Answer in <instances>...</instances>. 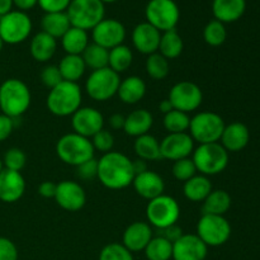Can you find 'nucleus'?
<instances>
[{
  "instance_id": "nucleus-1",
  "label": "nucleus",
  "mask_w": 260,
  "mask_h": 260,
  "mask_svg": "<svg viewBox=\"0 0 260 260\" xmlns=\"http://www.w3.org/2000/svg\"><path fill=\"white\" fill-rule=\"evenodd\" d=\"M96 178L106 188L112 190L124 189L135 178L132 160L118 151H109L98 160Z\"/></svg>"
},
{
  "instance_id": "nucleus-2",
  "label": "nucleus",
  "mask_w": 260,
  "mask_h": 260,
  "mask_svg": "<svg viewBox=\"0 0 260 260\" xmlns=\"http://www.w3.org/2000/svg\"><path fill=\"white\" fill-rule=\"evenodd\" d=\"M32 94L24 81L7 79L0 85V111L10 118H20L29 109Z\"/></svg>"
},
{
  "instance_id": "nucleus-3",
  "label": "nucleus",
  "mask_w": 260,
  "mask_h": 260,
  "mask_svg": "<svg viewBox=\"0 0 260 260\" xmlns=\"http://www.w3.org/2000/svg\"><path fill=\"white\" fill-rule=\"evenodd\" d=\"M81 102L83 93L78 83L63 80L55 88L50 89L46 104L53 116L69 117L80 108Z\"/></svg>"
},
{
  "instance_id": "nucleus-4",
  "label": "nucleus",
  "mask_w": 260,
  "mask_h": 260,
  "mask_svg": "<svg viewBox=\"0 0 260 260\" xmlns=\"http://www.w3.org/2000/svg\"><path fill=\"white\" fill-rule=\"evenodd\" d=\"M56 154L61 161L76 168L83 162L93 159L95 150L90 139L71 132L58 139L56 144Z\"/></svg>"
},
{
  "instance_id": "nucleus-5",
  "label": "nucleus",
  "mask_w": 260,
  "mask_h": 260,
  "mask_svg": "<svg viewBox=\"0 0 260 260\" xmlns=\"http://www.w3.org/2000/svg\"><path fill=\"white\" fill-rule=\"evenodd\" d=\"M197 172L206 177H212L222 173L229 165V152L220 142L202 144L192 154Z\"/></svg>"
},
{
  "instance_id": "nucleus-6",
  "label": "nucleus",
  "mask_w": 260,
  "mask_h": 260,
  "mask_svg": "<svg viewBox=\"0 0 260 260\" xmlns=\"http://www.w3.org/2000/svg\"><path fill=\"white\" fill-rule=\"evenodd\" d=\"M66 14L71 27L88 32L106 18V5L101 0H71Z\"/></svg>"
},
{
  "instance_id": "nucleus-7",
  "label": "nucleus",
  "mask_w": 260,
  "mask_h": 260,
  "mask_svg": "<svg viewBox=\"0 0 260 260\" xmlns=\"http://www.w3.org/2000/svg\"><path fill=\"white\" fill-rule=\"evenodd\" d=\"M225 121L215 112H200L190 118L189 135L193 141L202 144H213L220 141L225 129Z\"/></svg>"
},
{
  "instance_id": "nucleus-8",
  "label": "nucleus",
  "mask_w": 260,
  "mask_h": 260,
  "mask_svg": "<svg viewBox=\"0 0 260 260\" xmlns=\"http://www.w3.org/2000/svg\"><path fill=\"white\" fill-rule=\"evenodd\" d=\"M180 217V206L170 196L161 194L149 201L146 206V218L151 228L159 229L175 225Z\"/></svg>"
},
{
  "instance_id": "nucleus-9",
  "label": "nucleus",
  "mask_w": 260,
  "mask_h": 260,
  "mask_svg": "<svg viewBox=\"0 0 260 260\" xmlns=\"http://www.w3.org/2000/svg\"><path fill=\"white\" fill-rule=\"evenodd\" d=\"M146 22L160 32L177 28L180 19V9L175 0H150L145 8Z\"/></svg>"
},
{
  "instance_id": "nucleus-10",
  "label": "nucleus",
  "mask_w": 260,
  "mask_h": 260,
  "mask_svg": "<svg viewBox=\"0 0 260 260\" xmlns=\"http://www.w3.org/2000/svg\"><path fill=\"white\" fill-rule=\"evenodd\" d=\"M121 83L119 74L109 68L91 71L85 81V91L93 101L106 102L117 94Z\"/></svg>"
},
{
  "instance_id": "nucleus-11",
  "label": "nucleus",
  "mask_w": 260,
  "mask_h": 260,
  "mask_svg": "<svg viewBox=\"0 0 260 260\" xmlns=\"http://www.w3.org/2000/svg\"><path fill=\"white\" fill-rule=\"evenodd\" d=\"M32 19L20 10H12L0 17V38L8 45H19L32 33Z\"/></svg>"
},
{
  "instance_id": "nucleus-12",
  "label": "nucleus",
  "mask_w": 260,
  "mask_h": 260,
  "mask_svg": "<svg viewBox=\"0 0 260 260\" xmlns=\"http://www.w3.org/2000/svg\"><path fill=\"white\" fill-rule=\"evenodd\" d=\"M196 235L207 246H221L228 243L231 236V225L225 216L202 215L197 223Z\"/></svg>"
},
{
  "instance_id": "nucleus-13",
  "label": "nucleus",
  "mask_w": 260,
  "mask_h": 260,
  "mask_svg": "<svg viewBox=\"0 0 260 260\" xmlns=\"http://www.w3.org/2000/svg\"><path fill=\"white\" fill-rule=\"evenodd\" d=\"M168 99L177 111L190 113L197 111L203 101V93L200 86L192 81H179L170 89Z\"/></svg>"
},
{
  "instance_id": "nucleus-14",
  "label": "nucleus",
  "mask_w": 260,
  "mask_h": 260,
  "mask_svg": "<svg viewBox=\"0 0 260 260\" xmlns=\"http://www.w3.org/2000/svg\"><path fill=\"white\" fill-rule=\"evenodd\" d=\"M91 40L95 45L112 50L117 46L123 45L126 40V28L123 23L114 18H104L91 29Z\"/></svg>"
},
{
  "instance_id": "nucleus-15",
  "label": "nucleus",
  "mask_w": 260,
  "mask_h": 260,
  "mask_svg": "<svg viewBox=\"0 0 260 260\" xmlns=\"http://www.w3.org/2000/svg\"><path fill=\"white\" fill-rule=\"evenodd\" d=\"M71 127L75 134L91 139L96 132L104 128V117L93 107H80L71 116Z\"/></svg>"
},
{
  "instance_id": "nucleus-16",
  "label": "nucleus",
  "mask_w": 260,
  "mask_h": 260,
  "mask_svg": "<svg viewBox=\"0 0 260 260\" xmlns=\"http://www.w3.org/2000/svg\"><path fill=\"white\" fill-rule=\"evenodd\" d=\"M194 151V141L189 134H168L164 139L160 141V152L161 159L177 160L189 157Z\"/></svg>"
},
{
  "instance_id": "nucleus-17",
  "label": "nucleus",
  "mask_w": 260,
  "mask_h": 260,
  "mask_svg": "<svg viewBox=\"0 0 260 260\" xmlns=\"http://www.w3.org/2000/svg\"><path fill=\"white\" fill-rule=\"evenodd\" d=\"M55 201L62 210L76 212L85 206L86 193L78 182L62 180L56 188Z\"/></svg>"
},
{
  "instance_id": "nucleus-18",
  "label": "nucleus",
  "mask_w": 260,
  "mask_h": 260,
  "mask_svg": "<svg viewBox=\"0 0 260 260\" xmlns=\"http://www.w3.org/2000/svg\"><path fill=\"white\" fill-rule=\"evenodd\" d=\"M208 246L196 234H183L173 243V260H205Z\"/></svg>"
},
{
  "instance_id": "nucleus-19",
  "label": "nucleus",
  "mask_w": 260,
  "mask_h": 260,
  "mask_svg": "<svg viewBox=\"0 0 260 260\" xmlns=\"http://www.w3.org/2000/svg\"><path fill=\"white\" fill-rule=\"evenodd\" d=\"M132 45L142 55H152L159 50L161 32L150 23L142 22L132 30Z\"/></svg>"
},
{
  "instance_id": "nucleus-20",
  "label": "nucleus",
  "mask_w": 260,
  "mask_h": 260,
  "mask_svg": "<svg viewBox=\"0 0 260 260\" xmlns=\"http://www.w3.org/2000/svg\"><path fill=\"white\" fill-rule=\"evenodd\" d=\"M154 238V231L149 222L136 221L128 225L122 236V245L131 253L145 250L150 240Z\"/></svg>"
},
{
  "instance_id": "nucleus-21",
  "label": "nucleus",
  "mask_w": 260,
  "mask_h": 260,
  "mask_svg": "<svg viewBox=\"0 0 260 260\" xmlns=\"http://www.w3.org/2000/svg\"><path fill=\"white\" fill-rule=\"evenodd\" d=\"M25 192V180L20 172L3 169L0 173V201L4 203L18 202Z\"/></svg>"
},
{
  "instance_id": "nucleus-22",
  "label": "nucleus",
  "mask_w": 260,
  "mask_h": 260,
  "mask_svg": "<svg viewBox=\"0 0 260 260\" xmlns=\"http://www.w3.org/2000/svg\"><path fill=\"white\" fill-rule=\"evenodd\" d=\"M132 185L135 188V192L140 197L147 201H151L159 196L164 194L165 190L164 179L156 172H152V170H146L141 174L135 175Z\"/></svg>"
},
{
  "instance_id": "nucleus-23",
  "label": "nucleus",
  "mask_w": 260,
  "mask_h": 260,
  "mask_svg": "<svg viewBox=\"0 0 260 260\" xmlns=\"http://www.w3.org/2000/svg\"><path fill=\"white\" fill-rule=\"evenodd\" d=\"M249 140H250V132L248 127L241 122H233L225 126L220 144L228 152H238L248 146Z\"/></svg>"
},
{
  "instance_id": "nucleus-24",
  "label": "nucleus",
  "mask_w": 260,
  "mask_h": 260,
  "mask_svg": "<svg viewBox=\"0 0 260 260\" xmlns=\"http://www.w3.org/2000/svg\"><path fill=\"white\" fill-rule=\"evenodd\" d=\"M246 9V0H213L212 13L221 23H233L240 19Z\"/></svg>"
},
{
  "instance_id": "nucleus-25",
  "label": "nucleus",
  "mask_w": 260,
  "mask_h": 260,
  "mask_svg": "<svg viewBox=\"0 0 260 260\" xmlns=\"http://www.w3.org/2000/svg\"><path fill=\"white\" fill-rule=\"evenodd\" d=\"M57 50V40L45 32H38L33 36L29 43L30 56L38 62H47Z\"/></svg>"
},
{
  "instance_id": "nucleus-26",
  "label": "nucleus",
  "mask_w": 260,
  "mask_h": 260,
  "mask_svg": "<svg viewBox=\"0 0 260 260\" xmlns=\"http://www.w3.org/2000/svg\"><path fill=\"white\" fill-rule=\"evenodd\" d=\"M154 124V117L146 109H136L124 119L123 131L132 137H140L149 134Z\"/></svg>"
},
{
  "instance_id": "nucleus-27",
  "label": "nucleus",
  "mask_w": 260,
  "mask_h": 260,
  "mask_svg": "<svg viewBox=\"0 0 260 260\" xmlns=\"http://www.w3.org/2000/svg\"><path fill=\"white\" fill-rule=\"evenodd\" d=\"M146 94V84L140 76L132 75L119 83L117 95L124 104H137Z\"/></svg>"
},
{
  "instance_id": "nucleus-28",
  "label": "nucleus",
  "mask_w": 260,
  "mask_h": 260,
  "mask_svg": "<svg viewBox=\"0 0 260 260\" xmlns=\"http://www.w3.org/2000/svg\"><path fill=\"white\" fill-rule=\"evenodd\" d=\"M211 192L212 183L208 177L202 174H196L194 177L184 182L183 185V193L190 202H203Z\"/></svg>"
},
{
  "instance_id": "nucleus-29",
  "label": "nucleus",
  "mask_w": 260,
  "mask_h": 260,
  "mask_svg": "<svg viewBox=\"0 0 260 260\" xmlns=\"http://www.w3.org/2000/svg\"><path fill=\"white\" fill-rule=\"evenodd\" d=\"M62 50L66 55H81L88 47L89 36L88 32L76 27H70L68 32L60 38Z\"/></svg>"
},
{
  "instance_id": "nucleus-30",
  "label": "nucleus",
  "mask_w": 260,
  "mask_h": 260,
  "mask_svg": "<svg viewBox=\"0 0 260 260\" xmlns=\"http://www.w3.org/2000/svg\"><path fill=\"white\" fill-rule=\"evenodd\" d=\"M71 27V23L69 20L66 12L61 13H45V15L41 19V28L42 32L47 33L51 37L58 38L62 37L69 28Z\"/></svg>"
},
{
  "instance_id": "nucleus-31",
  "label": "nucleus",
  "mask_w": 260,
  "mask_h": 260,
  "mask_svg": "<svg viewBox=\"0 0 260 260\" xmlns=\"http://www.w3.org/2000/svg\"><path fill=\"white\" fill-rule=\"evenodd\" d=\"M231 207V197L226 190L216 189L207 196L202 205V215L225 216Z\"/></svg>"
},
{
  "instance_id": "nucleus-32",
  "label": "nucleus",
  "mask_w": 260,
  "mask_h": 260,
  "mask_svg": "<svg viewBox=\"0 0 260 260\" xmlns=\"http://www.w3.org/2000/svg\"><path fill=\"white\" fill-rule=\"evenodd\" d=\"M134 150L136 152L137 157L145 160V161H156V160L161 159L160 141L150 134L136 137Z\"/></svg>"
},
{
  "instance_id": "nucleus-33",
  "label": "nucleus",
  "mask_w": 260,
  "mask_h": 260,
  "mask_svg": "<svg viewBox=\"0 0 260 260\" xmlns=\"http://www.w3.org/2000/svg\"><path fill=\"white\" fill-rule=\"evenodd\" d=\"M58 70L65 81L78 83L85 74L86 66L81 55H66L58 63Z\"/></svg>"
},
{
  "instance_id": "nucleus-34",
  "label": "nucleus",
  "mask_w": 260,
  "mask_h": 260,
  "mask_svg": "<svg viewBox=\"0 0 260 260\" xmlns=\"http://www.w3.org/2000/svg\"><path fill=\"white\" fill-rule=\"evenodd\" d=\"M183 48H184L183 38L180 37L177 29H172L161 33L157 52L164 56L167 60H173V58L179 57L183 52Z\"/></svg>"
},
{
  "instance_id": "nucleus-35",
  "label": "nucleus",
  "mask_w": 260,
  "mask_h": 260,
  "mask_svg": "<svg viewBox=\"0 0 260 260\" xmlns=\"http://www.w3.org/2000/svg\"><path fill=\"white\" fill-rule=\"evenodd\" d=\"M81 57H83L86 68L91 69V71L101 70V69L108 68L109 50L91 42L81 53Z\"/></svg>"
},
{
  "instance_id": "nucleus-36",
  "label": "nucleus",
  "mask_w": 260,
  "mask_h": 260,
  "mask_svg": "<svg viewBox=\"0 0 260 260\" xmlns=\"http://www.w3.org/2000/svg\"><path fill=\"white\" fill-rule=\"evenodd\" d=\"M132 62H134V53H132L131 48L128 46L119 45L109 50L108 68L116 71L117 74L124 73L126 70H128Z\"/></svg>"
},
{
  "instance_id": "nucleus-37",
  "label": "nucleus",
  "mask_w": 260,
  "mask_h": 260,
  "mask_svg": "<svg viewBox=\"0 0 260 260\" xmlns=\"http://www.w3.org/2000/svg\"><path fill=\"white\" fill-rule=\"evenodd\" d=\"M147 260H170L173 255V244L160 236H154L145 248Z\"/></svg>"
},
{
  "instance_id": "nucleus-38",
  "label": "nucleus",
  "mask_w": 260,
  "mask_h": 260,
  "mask_svg": "<svg viewBox=\"0 0 260 260\" xmlns=\"http://www.w3.org/2000/svg\"><path fill=\"white\" fill-rule=\"evenodd\" d=\"M145 69H146L147 75L151 79H154V80H162V79H165L169 75V60H167L159 52H155L152 55L147 56Z\"/></svg>"
},
{
  "instance_id": "nucleus-39",
  "label": "nucleus",
  "mask_w": 260,
  "mask_h": 260,
  "mask_svg": "<svg viewBox=\"0 0 260 260\" xmlns=\"http://www.w3.org/2000/svg\"><path fill=\"white\" fill-rule=\"evenodd\" d=\"M162 123L169 134H183L189 129L190 117L188 116V113L173 109L169 113L164 114Z\"/></svg>"
},
{
  "instance_id": "nucleus-40",
  "label": "nucleus",
  "mask_w": 260,
  "mask_h": 260,
  "mask_svg": "<svg viewBox=\"0 0 260 260\" xmlns=\"http://www.w3.org/2000/svg\"><path fill=\"white\" fill-rule=\"evenodd\" d=\"M226 38H228V30H226L223 23L213 19L206 24L205 29H203V40L207 45L212 46V47H218L225 43Z\"/></svg>"
},
{
  "instance_id": "nucleus-41",
  "label": "nucleus",
  "mask_w": 260,
  "mask_h": 260,
  "mask_svg": "<svg viewBox=\"0 0 260 260\" xmlns=\"http://www.w3.org/2000/svg\"><path fill=\"white\" fill-rule=\"evenodd\" d=\"M172 172L175 179L179 180V182H187L188 179H190V178L197 174V168H196L192 157H185V159L174 161Z\"/></svg>"
},
{
  "instance_id": "nucleus-42",
  "label": "nucleus",
  "mask_w": 260,
  "mask_h": 260,
  "mask_svg": "<svg viewBox=\"0 0 260 260\" xmlns=\"http://www.w3.org/2000/svg\"><path fill=\"white\" fill-rule=\"evenodd\" d=\"M99 260H134V255L122 244L111 243L102 249Z\"/></svg>"
},
{
  "instance_id": "nucleus-43",
  "label": "nucleus",
  "mask_w": 260,
  "mask_h": 260,
  "mask_svg": "<svg viewBox=\"0 0 260 260\" xmlns=\"http://www.w3.org/2000/svg\"><path fill=\"white\" fill-rule=\"evenodd\" d=\"M25 162H27V156H25L24 151L18 147L9 149L3 157L4 169L14 170V172H20L25 167Z\"/></svg>"
},
{
  "instance_id": "nucleus-44",
  "label": "nucleus",
  "mask_w": 260,
  "mask_h": 260,
  "mask_svg": "<svg viewBox=\"0 0 260 260\" xmlns=\"http://www.w3.org/2000/svg\"><path fill=\"white\" fill-rule=\"evenodd\" d=\"M91 144H93L94 150L96 151H101L103 154L112 151L114 146V137L108 129H101L99 132H96L93 137H91Z\"/></svg>"
},
{
  "instance_id": "nucleus-45",
  "label": "nucleus",
  "mask_w": 260,
  "mask_h": 260,
  "mask_svg": "<svg viewBox=\"0 0 260 260\" xmlns=\"http://www.w3.org/2000/svg\"><path fill=\"white\" fill-rule=\"evenodd\" d=\"M41 81H42L43 85L48 89L55 88V86L58 85L61 81H63L60 70H58V66H45V68L42 69V71H41Z\"/></svg>"
},
{
  "instance_id": "nucleus-46",
  "label": "nucleus",
  "mask_w": 260,
  "mask_h": 260,
  "mask_svg": "<svg viewBox=\"0 0 260 260\" xmlns=\"http://www.w3.org/2000/svg\"><path fill=\"white\" fill-rule=\"evenodd\" d=\"M76 175L81 180H93L98 175V160L95 157L76 167Z\"/></svg>"
},
{
  "instance_id": "nucleus-47",
  "label": "nucleus",
  "mask_w": 260,
  "mask_h": 260,
  "mask_svg": "<svg viewBox=\"0 0 260 260\" xmlns=\"http://www.w3.org/2000/svg\"><path fill=\"white\" fill-rule=\"evenodd\" d=\"M71 0H38V7L45 13L66 12Z\"/></svg>"
},
{
  "instance_id": "nucleus-48",
  "label": "nucleus",
  "mask_w": 260,
  "mask_h": 260,
  "mask_svg": "<svg viewBox=\"0 0 260 260\" xmlns=\"http://www.w3.org/2000/svg\"><path fill=\"white\" fill-rule=\"evenodd\" d=\"M0 260H18L17 246L4 236H0Z\"/></svg>"
},
{
  "instance_id": "nucleus-49",
  "label": "nucleus",
  "mask_w": 260,
  "mask_h": 260,
  "mask_svg": "<svg viewBox=\"0 0 260 260\" xmlns=\"http://www.w3.org/2000/svg\"><path fill=\"white\" fill-rule=\"evenodd\" d=\"M17 119L19 118H10L5 114H0V142L5 141L13 134Z\"/></svg>"
},
{
  "instance_id": "nucleus-50",
  "label": "nucleus",
  "mask_w": 260,
  "mask_h": 260,
  "mask_svg": "<svg viewBox=\"0 0 260 260\" xmlns=\"http://www.w3.org/2000/svg\"><path fill=\"white\" fill-rule=\"evenodd\" d=\"M182 235H183V230L177 225V223L172 226H168V228L156 230V236L164 238L165 240L170 241L172 244L175 243V241H177Z\"/></svg>"
},
{
  "instance_id": "nucleus-51",
  "label": "nucleus",
  "mask_w": 260,
  "mask_h": 260,
  "mask_svg": "<svg viewBox=\"0 0 260 260\" xmlns=\"http://www.w3.org/2000/svg\"><path fill=\"white\" fill-rule=\"evenodd\" d=\"M56 188H57V184H56V183L46 180V182H42L40 184V187H38V193H40V196H42L43 198H55Z\"/></svg>"
},
{
  "instance_id": "nucleus-52",
  "label": "nucleus",
  "mask_w": 260,
  "mask_h": 260,
  "mask_svg": "<svg viewBox=\"0 0 260 260\" xmlns=\"http://www.w3.org/2000/svg\"><path fill=\"white\" fill-rule=\"evenodd\" d=\"M38 4V0H13V5L18 8L20 12H28Z\"/></svg>"
},
{
  "instance_id": "nucleus-53",
  "label": "nucleus",
  "mask_w": 260,
  "mask_h": 260,
  "mask_svg": "<svg viewBox=\"0 0 260 260\" xmlns=\"http://www.w3.org/2000/svg\"><path fill=\"white\" fill-rule=\"evenodd\" d=\"M124 119H126V117L122 116V114L119 113L112 114V116L109 117V126H111L113 129H121V128L123 129Z\"/></svg>"
},
{
  "instance_id": "nucleus-54",
  "label": "nucleus",
  "mask_w": 260,
  "mask_h": 260,
  "mask_svg": "<svg viewBox=\"0 0 260 260\" xmlns=\"http://www.w3.org/2000/svg\"><path fill=\"white\" fill-rule=\"evenodd\" d=\"M132 169H134L135 175L141 174V173L149 170V168H147V161H145V160L142 159L132 160Z\"/></svg>"
},
{
  "instance_id": "nucleus-55",
  "label": "nucleus",
  "mask_w": 260,
  "mask_h": 260,
  "mask_svg": "<svg viewBox=\"0 0 260 260\" xmlns=\"http://www.w3.org/2000/svg\"><path fill=\"white\" fill-rule=\"evenodd\" d=\"M13 0H0V17L13 10Z\"/></svg>"
},
{
  "instance_id": "nucleus-56",
  "label": "nucleus",
  "mask_w": 260,
  "mask_h": 260,
  "mask_svg": "<svg viewBox=\"0 0 260 260\" xmlns=\"http://www.w3.org/2000/svg\"><path fill=\"white\" fill-rule=\"evenodd\" d=\"M159 109H160V112H162V113L164 114H167V113H169L170 111H173V104L170 103V101L169 99H164V101H161L159 103Z\"/></svg>"
},
{
  "instance_id": "nucleus-57",
  "label": "nucleus",
  "mask_w": 260,
  "mask_h": 260,
  "mask_svg": "<svg viewBox=\"0 0 260 260\" xmlns=\"http://www.w3.org/2000/svg\"><path fill=\"white\" fill-rule=\"evenodd\" d=\"M101 2L106 5V4H112V3H116L117 0H101Z\"/></svg>"
},
{
  "instance_id": "nucleus-58",
  "label": "nucleus",
  "mask_w": 260,
  "mask_h": 260,
  "mask_svg": "<svg viewBox=\"0 0 260 260\" xmlns=\"http://www.w3.org/2000/svg\"><path fill=\"white\" fill-rule=\"evenodd\" d=\"M3 47H4V42H3V40H2V38H0V52H2Z\"/></svg>"
},
{
  "instance_id": "nucleus-59",
  "label": "nucleus",
  "mask_w": 260,
  "mask_h": 260,
  "mask_svg": "<svg viewBox=\"0 0 260 260\" xmlns=\"http://www.w3.org/2000/svg\"><path fill=\"white\" fill-rule=\"evenodd\" d=\"M3 169H4V165H3V160L0 159V173L3 172Z\"/></svg>"
},
{
  "instance_id": "nucleus-60",
  "label": "nucleus",
  "mask_w": 260,
  "mask_h": 260,
  "mask_svg": "<svg viewBox=\"0 0 260 260\" xmlns=\"http://www.w3.org/2000/svg\"><path fill=\"white\" fill-rule=\"evenodd\" d=\"M145 260H147V259H145Z\"/></svg>"
}]
</instances>
